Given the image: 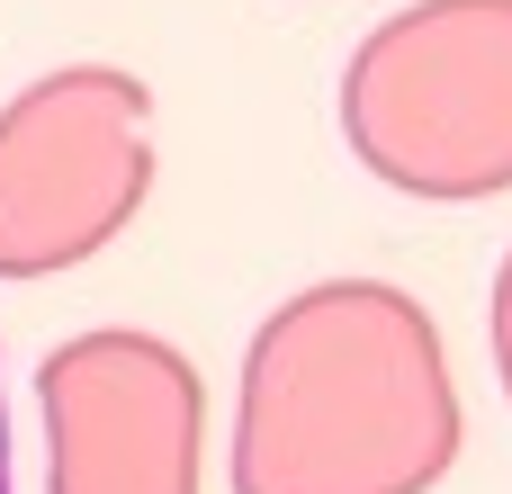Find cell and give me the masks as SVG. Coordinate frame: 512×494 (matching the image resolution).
Returning a JSON list of instances; mask_svg holds the SVG:
<instances>
[{"label": "cell", "mask_w": 512, "mask_h": 494, "mask_svg": "<svg viewBox=\"0 0 512 494\" xmlns=\"http://www.w3.org/2000/svg\"><path fill=\"white\" fill-rule=\"evenodd\" d=\"M459 441L441 324L387 279H315L243 351L234 494H432Z\"/></svg>", "instance_id": "obj_1"}, {"label": "cell", "mask_w": 512, "mask_h": 494, "mask_svg": "<svg viewBox=\"0 0 512 494\" xmlns=\"http://www.w3.org/2000/svg\"><path fill=\"white\" fill-rule=\"evenodd\" d=\"M342 144L405 198L512 189V0H414L342 63Z\"/></svg>", "instance_id": "obj_2"}, {"label": "cell", "mask_w": 512, "mask_h": 494, "mask_svg": "<svg viewBox=\"0 0 512 494\" xmlns=\"http://www.w3.org/2000/svg\"><path fill=\"white\" fill-rule=\"evenodd\" d=\"M153 198V90L117 63H63L0 108V279H54L108 252Z\"/></svg>", "instance_id": "obj_3"}, {"label": "cell", "mask_w": 512, "mask_h": 494, "mask_svg": "<svg viewBox=\"0 0 512 494\" xmlns=\"http://www.w3.org/2000/svg\"><path fill=\"white\" fill-rule=\"evenodd\" d=\"M45 494H198L207 387L189 351L135 324H99L36 369Z\"/></svg>", "instance_id": "obj_4"}, {"label": "cell", "mask_w": 512, "mask_h": 494, "mask_svg": "<svg viewBox=\"0 0 512 494\" xmlns=\"http://www.w3.org/2000/svg\"><path fill=\"white\" fill-rule=\"evenodd\" d=\"M486 333H495V378H504V396H512V252H504V270H495V306H486Z\"/></svg>", "instance_id": "obj_5"}, {"label": "cell", "mask_w": 512, "mask_h": 494, "mask_svg": "<svg viewBox=\"0 0 512 494\" xmlns=\"http://www.w3.org/2000/svg\"><path fill=\"white\" fill-rule=\"evenodd\" d=\"M0 494H9V414H0Z\"/></svg>", "instance_id": "obj_6"}]
</instances>
